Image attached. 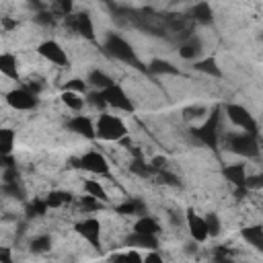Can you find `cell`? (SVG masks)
Here are the masks:
<instances>
[{"label":"cell","mask_w":263,"mask_h":263,"mask_svg":"<svg viewBox=\"0 0 263 263\" xmlns=\"http://www.w3.org/2000/svg\"><path fill=\"white\" fill-rule=\"evenodd\" d=\"M103 49H105V53H109L111 58H115V60H119V62H123V64H129V66L138 68V70H146L144 64L140 62L136 49H134L121 35H117V33H109V35L105 37Z\"/></svg>","instance_id":"1"},{"label":"cell","mask_w":263,"mask_h":263,"mask_svg":"<svg viewBox=\"0 0 263 263\" xmlns=\"http://www.w3.org/2000/svg\"><path fill=\"white\" fill-rule=\"evenodd\" d=\"M127 125L123 123L121 117L111 115V113H101L95 121V136L105 142H121L127 138Z\"/></svg>","instance_id":"2"},{"label":"cell","mask_w":263,"mask_h":263,"mask_svg":"<svg viewBox=\"0 0 263 263\" xmlns=\"http://www.w3.org/2000/svg\"><path fill=\"white\" fill-rule=\"evenodd\" d=\"M218 134H220V107H214L199 125L191 127V136L201 146L212 148V150L218 148Z\"/></svg>","instance_id":"3"},{"label":"cell","mask_w":263,"mask_h":263,"mask_svg":"<svg viewBox=\"0 0 263 263\" xmlns=\"http://www.w3.org/2000/svg\"><path fill=\"white\" fill-rule=\"evenodd\" d=\"M224 111H226V117H228L236 127H240L245 134H251V136H257V138H259V123H257V119L251 115V111H249L247 107H242V105H238V103H228V105L224 107Z\"/></svg>","instance_id":"4"},{"label":"cell","mask_w":263,"mask_h":263,"mask_svg":"<svg viewBox=\"0 0 263 263\" xmlns=\"http://www.w3.org/2000/svg\"><path fill=\"white\" fill-rule=\"evenodd\" d=\"M101 92V99L105 103V107H111L115 111H123V113H134L136 111V105L134 101L129 99V95L125 92V88L121 84H111L109 88L105 90H99Z\"/></svg>","instance_id":"5"},{"label":"cell","mask_w":263,"mask_h":263,"mask_svg":"<svg viewBox=\"0 0 263 263\" xmlns=\"http://www.w3.org/2000/svg\"><path fill=\"white\" fill-rule=\"evenodd\" d=\"M72 164H74L76 168H80V171L90 173V175H109V173H111L109 160H107L105 154L99 152V150H88V152H84L82 156L72 158Z\"/></svg>","instance_id":"6"},{"label":"cell","mask_w":263,"mask_h":263,"mask_svg":"<svg viewBox=\"0 0 263 263\" xmlns=\"http://www.w3.org/2000/svg\"><path fill=\"white\" fill-rule=\"evenodd\" d=\"M226 148L238 156H257L259 154V138L257 136H251V134H230L226 136Z\"/></svg>","instance_id":"7"},{"label":"cell","mask_w":263,"mask_h":263,"mask_svg":"<svg viewBox=\"0 0 263 263\" xmlns=\"http://www.w3.org/2000/svg\"><path fill=\"white\" fill-rule=\"evenodd\" d=\"M4 99H6V105L14 111H33L39 107V97L33 95L31 90H27L25 86L8 90Z\"/></svg>","instance_id":"8"},{"label":"cell","mask_w":263,"mask_h":263,"mask_svg":"<svg viewBox=\"0 0 263 263\" xmlns=\"http://www.w3.org/2000/svg\"><path fill=\"white\" fill-rule=\"evenodd\" d=\"M37 53H39L43 60H47L49 64H53V66H60V68H68V66H70V58H68L66 49H64L55 39H45V41H41V43L37 45Z\"/></svg>","instance_id":"9"},{"label":"cell","mask_w":263,"mask_h":263,"mask_svg":"<svg viewBox=\"0 0 263 263\" xmlns=\"http://www.w3.org/2000/svg\"><path fill=\"white\" fill-rule=\"evenodd\" d=\"M74 230H76V232H78L90 247H95V249L101 247V222H99V218L88 216V218L76 222Z\"/></svg>","instance_id":"10"},{"label":"cell","mask_w":263,"mask_h":263,"mask_svg":"<svg viewBox=\"0 0 263 263\" xmlns=\"http://www.w3.org/2000/svg\"><path fill=\"white\" fill-rule=\"evenodd\" d=\"M185 222H187V230H189V236L193 238V242H205L210 236H208V230H205V222H203V216H199L195 210H187L185 212Z\"/></svg>","instance_id":"11"},{"label":"cell","mask_w":263,"mask_h":263,"mask_svg":"<svg viewBox=\"0 0 263 263\" xmlns=\"http://www.w3.org/2000/svg\"><path fill=\"white\" fill-rule=\"evenodd\" d=\"M66 125H68L70 132H74V134H78V136H82L86 140H97V136H95V121L88 115H74V117L68 119Z\"/></svg>","instance_id":"12"},{"label":"cell","mask_w":263,"mask_h":263,"mask_svg":"<svg viewBox=\"0 0 263 263\" xmlns=\"http://www.w3.org/2000/svg\"><path fill=\"white\" fill-rule=\"evenodd\" d=\"M222 175L224 179L234 187V189H247L245 183H247V166L242 162H234V164H224L222 166Z\"/></svg>","instance_id":"13"},{"label":"cell","mask_w":263,"mask_h":263,"mask_svg":"<svg viewBox=\"0 0 263 263\" xmlns=\"http://www.w3.org/2000/svg\"><path fill=\"white\" fill-rule=\"evenodd\" d=\"M70 16H72V14H70ZM72 29H74L78 35H82L84 39H88V41H95V39H97L95 23H92V18H90L88 12H78L76 16H72Z\"/></svg>","instance_id":"14"},{"label":"cell","mask_w":263,"mask_h":263,"mask_svg":"<svg viewBox=\"0 0 263 263\" xmlns=\"http://www.w3.org/2000/svg\"><path fill=\"white\" fill-rule=\"evenodd\" d=\"M125 245L129 249H146V251H156L158 249V236L152 234H140V232H132L125 238Z\"/></svg>","instance_id":"15"},{"label":"cell","mask_w":263,"mask_h":263,"mask_svg":"<svg viewBox=\"0 0 263 263\" xmlns=\"http://www.w3.org/2000/svg\"><path fill=\"white\" fill-rule=\"evenodd\" d=\"M0 74L18 82V60L14 53H10V51L0 53Z\"/></svg>","instance_id":"16"},{"label":"cell","mask_w":263,"mask_h":263,"mask_svg":"<svg viewBox=\"0 0 263 263\" xmlns=\"http://www.w3.org/2000/svg\"><path fill=\"white\" fill-rule=\"evenodd\" d=\"M134 232H140V234H152V236H158V232H160V224L152 218V216H148V214H144V216H140L136 222H134Z\"/></svg>","instance_id":"17"},{"label":"cell","mask_w":263,"mask_h":263,"mask_svg":"<svg viewBox=\"0 0 263 263\" xmlns=\"http://www.w3.org/2000/svg\"><path fill=\"white\" fill-rule=\"evenodd\" d=\"M86 84H90L95 90H105L111 84H115V80L109 74H105L103 70H90L86 76Z\"/></svg>","instance_id":"18"},{"label":"cell","mask_w":263,"mask_h":263,"mask_svg":"<svg viewBox=\"0 0 263 263\" xmlns=\"http://www.w3.org/2000/svg\"><path fill=\"white\" fill-rule=\"evenodd\" d=\"M240 236H242L253 249H257V251L263 249V226H259V224L247 226V228L240 230Z\"/></svg>","instance_id":"19"},{"label":"cell","mask_w":263,"mask_h":263,"mask_svg":"<svg viewBox=\"0 0 263 263\" xmlns=\"http://www.w3.org/2000/svg\"><path fill=\"white\" fill-rule=\"evenodd\" d=\"M199 53H201V41H199L197 37L187 39V41L181 43V47H179V55H181L183 60H189V62H195V60L199 58Z\"/></svg>","instance_id":"20"},{"label":"cell","mask_w":263,"mask_h":263,"mask_svg":"<svg viewBox=\"0 0 263 263\" xmlns=\"http://www.w3.org/2000/svg\"><path fill=\"white\" fill-rule=\"evenodd\" d=\"M146 72H150V74H158V76H162V74H173V76H177V74H181V70L175 66V64H171L168 60H152L148 66H146Z\"/></svg>","instance_id":"21"},{"label":"cell","mask_w":263,"mask_h":263,"mask_svg":"<svg viewBox=\"0 0 263 263\" xmlns=\"http://www.w3.org/2000/svg\"><path fill=\"white\" fill-rule=\"evenodd\" d=\"M193 68L197 72H203L208 76H214V78H222V70L218 66V60L216 58H201V60H195L193 62Z\"/></svg>","instance_id":"22"},{"label":"cell","mask_w":263,"mask_h":263,"mask_svg":"<svg viewBox=\"0 0 263 263\" xmlns=\"http://www.w3.org/2000/svg\"><path fill=\"white\" fill-rule=\"evenodd\" d=\"M115 212L121 214V216H138V218H140V216L146 214V205H144L142 199H127V201L119 203V205L115 208Z\"/></svg>","instance_id":"23"},{"label":"cell","mask_w":263,"mask_h":263,"mask_svg":"<svg viewBox=\"0 0 263 263\" xmlns=\"http://www.w3.org/2000/svg\"><path fill=\"white\" fill-rule=\"evenodd\" d=\"M84 191H86V195L95 197L97 201H101V203H109V193H107V189H105L99 181H95V179H86V181H84Z\"/></svg>","instance_id":"24"},{"label":"cell","mask_w":263,"mask_h":263,"mask_svg":"<svg viewBox=\"0 0 263 263\" xmlns=\"http://www.w3.org/2000/svg\"><path fill=\"white\" fill-rule=\"evenodd\" d=\"M60 99H62V103L70 109V111H82V107L86 105V99L82 97V95H78V92H70V90H62V95H60Z\"/></svg>","instance_id":"25"},{"label":"cell","mask_w":263,"mask_h":263,"mask_svg":"<svg viewBox=\"0 0 263 263\" xmlns=\"http://www.w3.org/2000/svg\"><path fill=\"white\" fill-rule=\"evenodd\" d=\"M191 16H193L197 23L208 25V23L214 21V10H212V6H210L208 2H197V4L193 6V10H191Z\"/></svg>","instance_id":"26"},{"label":"cell","mask_w":263,"mask_h":263,"mask_svg":"<svg viewBox=\"0 0 263 263\" xmlns=\"http://www.w3.org/2000/svg\"><path fill=\"white\" fill-rule=\"evenodd\" d=\"M70 199H72V195H70L68 191H58V189L49 191V193H47V197H43V201H45L47 210H55V208H62V205H64V203H68Z\"/></svg>","instance_id":"27"},{"label":"cell","mask_w":263,"mask_h":263,"mask_svg":"<svg viewBox=\"0 0 263 263\" xmlns=\"http://www.w3.org/2000/svg\"><path fill=\"white\" fill-rule=\"evenodd\" d=\"M14 140H16L14 129L0 125V154L10 156L12 154V148H14Z\"/></svg>","instance_id":"28"},{"label":"cell","mask_w":263,"mask_h":263,"mask_svg":"<svg viewBox=\"0 0 263 263\" xmlns=\"http://www.w3.org/2000/svg\"><path fill=\"white\" fill-rule=\"evenodd\" d=\"M29 249L37 255L41 253H47L51 249V236L49 234H39V236H33L31 242H29Z\"/></svg>","instance_id":"29"},{"label":"cell","mask_w":263,"mask_h":263,"mask_svg":"<svg viewBox=\"0 0 263 263\" xmlns=\"http://www.w3.org/2000/svg\"><path fill=\"white\" fill-rule=\"evenodd\" d=\"M203 222H205V230H208V236H218L222 232V222H220V216L216 212H210L203 216Z\"/></svg>","instance_id":"30"},{"label":"cell","mask_w":263,"mask_h":263,"mask_svg":"<svg viewBox=\"0 0 263 263\" xmlns=\"http://www.w3.org/2000/svg\"><path fill=\"white\" fill-rule=\"evenodd\" d=\"M111 261H113V263H144V257L140 255V251L129 249V251L123 253V255H113Z\"/></svg>","instance_id":"31"},{"label":"cell","mask_w":263,"mask_h":263,"mask_svg":"<svg viewBox=\"0 0 263 263\" xmlns=\"http://www.w3.org/2000/svg\"><path fill=\"white\" fill-rule=\"evenodd\" d=\"M64 90L78 92V95L86 97V92H88V84H86V80H82V78H70V80L64 84Z\"/></svg>","instance_id":"32"},{"label":"cell","mask_w":263,"mask_h":263,"mask_svg":"<svg viewBox=\"0 0 263 263\" xmlns=\"http://www.w3.org/2000/svg\"><path fill=\"white\" fill-rule=\"evenodd\" d=\"M132 173H136V175H140V177H148V175H152L154 171H152L150 164H146L142 158H136V160L132 162Z\"/></svg>","instance_id":"33"},{"label":"cell","mask_w":263,"mask_h":263,"mask_svg":"<svg viewBox=\"0 0 263 263\" xmlns=\"http://www.w3.org/2000/svg\"><path fill=\"white\" fill-rule=\"evenodd\" d=\"M80 205H82V210H86V212H99V210H103V203L97 201V199L90 197V195H84V197L80 199Z\"/></svg>","instance_id":"34"},{"label":"cell","mask_w":263,"mask_h":263,"mask_svg":"<svg viewBox=\"0 0 263 263\" xmlns=\"http://www.w3.org/2000/svg\"><path fill=\"white\" fill-rule=\"evenodd\" d=\"M27 212H29V216H43L47 212V205L43 199H33V203L27 208Z\"/></svg>","instance_id":"35"},{"label":"cell","mask_w":263,"mask_h":263,"mask_svg":"<svg viewBox=\"0 0 263 263\" xmlns=\"http://www.w3.org/2000/svg\"><path fill=\"white\" fill-rule=\"evenodd\" d=\"M55 8L60 10L62 16H70V14L74 12V4H72L70 0H60V2L55 4Z\"/></svg>","instance_id":"36"},{"label":"cell","mask_w":263,"mask_h":263,"mask_svg":"<svg viewBox=\"0 0 263 263\" xmlns=\"http://www.w3.org/2000/svg\"><path fill=\"white\" fill-rule=\"evenodd\" d=\"M0 263H14V253L6 245H0Z\"/></svg>","instance_id":"37"},{"label":"cell","mask_w":263,"mask_h":263,"mask_svg":"<svg viewBox=\"0 0 263 263\" xmlns=\"http://www.w3.org/2000/svg\"><path fill=\"white\" fill-rule=\"evenodd\" d=\"M158 179H160V183H164V185H173V187L179 185V179H177L175 175L166 173V171H160V173H158Z\"/></svg>","instance_id":"38"},{"label":"cell","mask_w":263,"mask_h":263,"mask_svg":"<svg viewBox=\"0 0 263 263\" xmlns=\"http://www.w3.org/2000/svg\"><path fill=\"white\" fill-rule=\"evenodd\" d=\"M261 185H263V177H261V175H253V177H247V183H245L247 191H249V189H259Z\"/></svg>","instance_id":"39"},{"label":"cell","mask_w":263,"mask_h":263,"mask_svg":"<svg viewBox=\"0 0 263 263\" xmlns=\"http://www.w3.org/2000/svg\"><path fill=\"white\" fill-rule=\"evenodd\" d=\"M164 166H166V158H162V156H154L152 160H150V168L152 171H164Z\"/></svg>","instance_id":"40"},{"label":"cell","mask_w":263,"mask_h":263,"mask_svg":"<svg viewBox=\"0 0 263 263\" xmlns=\"http://www.w3.org/2000/svg\"><path fill=\"white\" fill-rule=\"evenodd\" d=\"M183 113H185V115H183L185 119H191V117H199V115H203L205 109H203V107H189V109H185Z\"/></svg>","instance_id":"41"},{"label":"cell","mask_w":263,"mask_h":263,"mask_svg":"<svg viewBox=\"0 0 263 263\" xmlns=\"http://www.w3.org/2000/svg\"><path fill=\"white\" fill-rule=\"evenodd\" d=\"M35 21L41 23V25H51V23H53V16H51V12H39V14L35 16Z\"/></svg>","instance_id":"42"},{"label":"cell","mask_w":263,"mask_h":263,"mask_svg":"<svg viewBox=\"0 0 263 263\" xmlns=\"http://www.w3.org/2000/svg\"><path fill=\"white\" fill-rule=\"evenodd\" d=\"M144 263H164V261L156 251H148V255L144 257Z\"/></svg>","instance_id":"43"},{"label":"cell","mask_w":263,"mask_h":263,"mask_svg":"<svg viewBox=\"0 0 263 263\" xmlns=\"http://www.w3.org/2000/svg\"><path fill=\"white\" fill-rule=\"evenodd\" d=\"M8 166H14V160H12V156L0 154V168H8Z\"/></svg>","instance_id":"44"},{"label":"cell","mask_w":263,"mask_h":263,"mask_svg":"<svg viewBox=\"0 0 263 263\" xmlns=\"http://www.w3.org/2000/svg\"><path fill=\"white\" fill-rule=\"evenodd\" d=\"M2 23H4V27H6V29H14V27H16V23H14V21H10V18H2Z\"/></svg>","instance_id":"45"}]
</instances>
